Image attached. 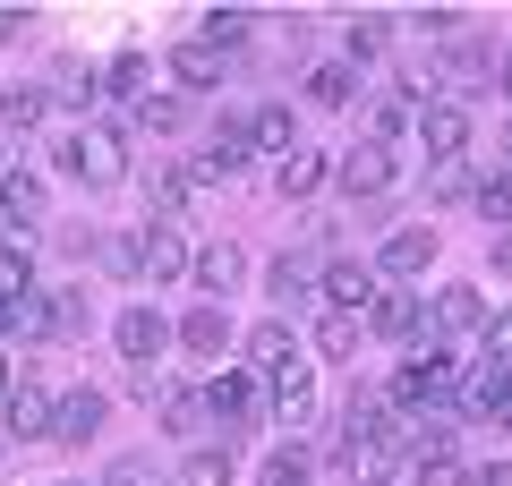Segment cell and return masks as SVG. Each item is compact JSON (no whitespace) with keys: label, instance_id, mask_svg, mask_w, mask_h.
I'll use <instances>...</instances> for the list:
<instances>
[{"label":"cell","instance_id":"cell-46","mask_svg":"<svg viewBox=\"0 0 512 486\" xmlns=\"http://www.w3.org/2000/svg\"><path fill=\"white\" fill-rule=\"evenodd\" d=\"M487 359L512 367V316H487Z\"/></svg>","mask_w":512,"mask_h":486},{"label":"cell","instance_id":"cell-18","mask_svg":"<svg viewBox=\"0 0 512 486\" xmlns=\"http://www.w3.org/2000/svg\"><path fill=\"white\" fill-rule=\"evenodd\" d=\"M436 333H487V299H478L470 282L436 290Z\"/></svg>","mask_w":512,"mask_h":486},{"label":"cell","instance_id":"cell-14","mask_svg":"<svg viewBox=\"0 0 512 486\" xmlns=\"http://www.w3.org/2000/svg\"><path fill=\"white\" fill-rule=\"evenodd\" d=\"M461 410H470V418H504V410H512V367L487 359L470 384H461Z\"/></svg>","mask_w":512,"mask_h":486},{"label":"cell","instance_id":"cell-19","mask_svg":"<svg viewBox=\"0 0 512 486\" xmlns=\"http://www.w3.org/2000/svg\"><path fill=\"white\" fill-rule=\"evenodd\" d=\"M205 418L248 427V418H256V376H214V384H205Z\"/></svg>","mask_w":512,"mask_h":486},{"label":"cell","instance_id":"cell-6","mask_svg":"<svg viewBox=\"0 0 512 486\" xmlns=\"http://www.w3.org/2000/svg\"><path fill=\"white\" fill-rule=\"evenodd\" d=\"M0 427L18 435V444H35V435H52V393H43L35 376L9 384V401H0Z\"/></svg>","mask_w":512,"mask_h":486},{"label":"cell","instance_id":"cell-32","mask_svg":"<svg viewBox=\"0 0 512 486\" xmlns=\"http://www.w3.org/2000/svg\"><path fill=\"white\" fill-rule=\"evenodd\" d=\"M0 299H35V256H26V239L0 248Z\"/></svg>","mask_w":512,"mask_h":486},{"label":"cell","instance_id":"cell-52","mask_svg":"<svg viewBox=\"0 0 512 486\" xmlns=\"http://www.w3.org/2000/svg\"><path fill=\"white\" fill-rule=\"evenodd\" d=\"M504 94H512V52H504Z\"/></svg>","mask_w":512,"mask_h":486},{"label":"cell","instance_id":"cell-47","mask_svg":"<svg viewBox=\"0 0 512 486\" xmlns=\"http://www.w3.org/2000/svg\"><path fill=\"white\" fill-rule=\"evenodd\" d=\"M461 486H512V461H487V469H461Z\"/></svg>","mask_w":512,"mask_h":486},{"label":"cell","instance_id":"cell-11","mask_svg":"<svg viewBox=\"0 0 512 486\" xmlns=\"http://www.w3.org/2000/svg\"><path fill=\"white\" fill-rule=\"evenodd\" d=\"M333 180H342L350 197H384V188H393V154H384V145H350V154L333 162Z\"/></svg>","mask_w":512,"mask_h":486},{"label":"cell","instance_id":"cell-37","mask_svg":"<svg viewBox=\"0 0 512 486\" xmlns=\"http://www.w3.org/2000/svg\"><path fill=\"white\" fill-rule=\"evenodd\" d=\"M137 120H146V128H180L188 103H180V94H137Z\"/></svg>","mask_w":512,"mask_h":486},{"label":"cell","instance_id":"cell-9","mask_svg":"<svg viewBox=\"0 0 512 486\" xmlns=\"http://www.w3.org/2000/svg\"><path fill=\"white\" fill-rule=\"evenodd\" d=\"M248 367H256V376H291V367H308V359H299V333L282 316H265L248 333Z\"/></svg>","mask_w":512,"mask_h":486},{"label":"cell","instance_id":"cell-44","mask_svg":"<svg viewBox=\"0 0 512 486\" xmlns=\"http://www.w3.org/2000/svg\"><path fill=\"white\" fill-rule=\"evenodd\" d=\"M137 86H146V60H137V52L111 60V94H137Z\"/></svg>","mask_w":512,"mask_h":486},{"label":"cell","instance_id":"cell-35","mask_svg":"<svg viewBox=\"0 0 512 486\" xmlns=\"http://www.w3.org/2000/svg\"><path fill=\"white\" fill-rule=\"evenodd\" d=\"M427 197H436V205H461V197H478L470 162H436V171H427Z\"/></svg>","mask_w":512,"mask_h":486},{"label":"cell","instance_id":"cell-8","mask_svg":"<svg viewBox=\"0 0 512 486\" xmlns=\"http://www.w3.org/2000/svg\"><path fill=\"white\" fill-rule=\"evenodd\" d=\"M103 418H111V401L94 393V384L86 393H60L52 401V444H86V435H103Z\"/></svg>","mask_w":512,"mask_h":486},{"label":"cell","instance_id":"cell-2","mask_svg":"<svg viewBox=\"0 0 512 486\" xmlns=\"http://www.w3.org/2000/svg\"><path fill=\"white\" fill-rule=\"evenodd\" d=\"M60 171L86 180V188H111L128 171V145L111 137V128H69V137H60Z\"/></svg>","mask_w":512,"mask_h":486},{"label":"cell","instance_id":"cell-20","mask_svg":"<svg viewBox=\"0 0 512 486\" xmlns=\"http://www.w3.org/2000/svg\"><path fill=\"white\" fill-rule=\"evenodd\" d=\"M180 342L197 350V359H222V350H231V316H222L214 299H205V307H188V324H180Z\"/></svg>","mask_w":512,"mask_h":486},{"label":"cell","instance_id":"cell-3","mask_svg":"<svg viewBox=\"0 0 512 486\" xmlns=\"http://www.w3.org/2000/svg\"><path fill=\"white\" fill-rule=\"evenodd\" d=\"M43 214H52V197H43V171H35V162H9V171H0V222L26 239Z\"/></svg>","mask_w":512,"mask_h":486},{"label":"cell","instance_id":"cell-40","mask_svg":"<svg viewBox=\"0 0 512 486\" xmlns=\"http://www.w3.org/2000/svg\"><path fill=\"white\" fill-rule=\"evenodd\" d=\"M478 214H487V222H504V231H512V171H495V180L478 188Z\"/></svg>","mask_w":512,"mask_h":486},{"label":"cell","instance_id":"cell-25","mask_svg":"<svg viewBox=\"0 0 512 486\" xmlns=\"http://www.w3.org/2000/svg\"><path fill=\"white\" fill-rule=\"evenodd\" d=\"M359 333H367V316H350V307H333V316L316 324V350H325V359H350V350H359Z\"/></svg>","mask_w":512,"mask_h":486},{"label":"cell","instance_id":"cell-26","mask_svg":"<svg viewBox=\"0 0 512 486\" xmlns=\"http://www.w3.org/2000/svg\"><path fill=\"white\" fill-rule=\"evenodd\" d=\"M171 77H180V86H214L222 52H214V43H180V52H171Z\"/></svg>","mask_w":512,"mask_h":486},{"label":"cell","instance_id":"cell-33","mask_svg":"<svg viewBox=\"0 0 512 486\" xmlns=\"http://www.w3.org/2000/svg\"><path fill=\"white\" fill-rule=\"evenodd\" d=\"M248 137H256V154H291V111H282V103H265V111L248 120Z\"/></svg>","mask_w":512,"mask_h":486},{"label":"cell","instance_id":"cell-16","mask_svg":"<svg viewBox=\"0 0 512 486\" xmlns=\"http://www.w3.org/2000/svg\"><path fill=\"white\" fill-rule=\"evenodd\" d=\"M325 180H333V154H308V145H291V154L274 162V188H282V197H316Z\"/></svg>","mask_w":512,"mask_h":486},{"label":"cell","instance_id":"cell-22","mask_svg":"<svg viewBox=\"0 0 512 486\" xmlns=\"http://www.w3.org/2000/svg\"><path fill=\"white\" fill-rule=\"evenodd\" d=\"M308 94H316L325 111H342L350 94H359V69H350V60H325V69H308Z\"/></svg>","mask_w":512,"mask_h":486},{"label":"cell","instance_id":"cell-34","mask_svg":"<svg viewBox=\"0 0 512 486\" xmlns=\"http://www.w3.org/2000/svg\"><path fill=\"white\" fill-rule=\"evenodd\" d=\"M43 324L52 333H86V290H43Z\"/></svg>","mask_w":512,"mask_h":486},{"label":"cell","instance_id":"cell-48","mask_svg":"<svg viewBox=\"0 0 512 486\" xmlns=\"http://www.w3.org/2000/svg\"><path fill=\"white\" fill-rule=\"evenodd\" d=\"M9 333H18V299H0V342H9Z\"/></svg>","mask_w":512,"mask_h":486},{"label":"cell","instance_id":"cell-42","mask_svg":"<svg viewBox=\"0 0 512 486\" xmlns=\"http://www.w3.org/2000/svg\"><path fill=\"white\" fill-rule=\"evenodd\" d=\"M410 486H461L453 452H436V461H410Z\"/></svg>","mask_w":512,"mask_h":486},{"label":"cell","instance_id":"cell-41","mask_svg":"<svg viewBox=\"0 0 512 486\" xmlns=\"http://www.w3.org/2000/svg\"><path fill=\"white\" fill-rule=\"evenodd\" d=\"M103 486H171V478H163L154 461H137V452H128V461H111V478H103Z\"/></svg>","mask_w":512,"mask_h":486},{"label":"cell","instance_id":"cell-29","mask_svg":"<svg viewBox=\"0 0 512 486\" xmlns=\"http://www.w3.org/2000/svg\"><path fill=\"white\" fill-rule=\"evenodd\" d=\"M43 111H52L43 86H9V94H0V120H9V128H43Z\"/></svg>","mask_w":512,"mask_h":486},{"label":"cell","instance_id":"cell-50","mask_svg":"<svg viewBox=\"0 0 512 486\" xmlns=\"http://www.w3.org/2000/svg\"><path fill=\"white\" fill-rule=\"evenodd\" d=\"M495 273H512V231H504V239H495Z\"/></svg>","mask_w":512,"mask_h":486},{"label":"cell","instance_id":"cell-1","mask_svg":"<svg viewBox=\"0 0 512 486\" xmlns=\"http://www.w3.org/2000/svg\"><path fill=\"white\" fill-rule=\"evenodd\" d=\"M453 384H461V359H453V350H436V342H427L419 359H410L402 376H393V410L427 418V410H444V401H453Z\"/></svg>","mask_w":512,"mask_h":486},{"label":"cell","instance_id":"cell-28","mask_svg":"<svg viewBox=\"0 0 512 486\" xmlns=\"http://www.w3.org/2000/svg\"><path fill=\"white\" fill-rule=\"evenodd\" d=\"M163 427H171V435H197V427H205V393H188V384H163Z\"/></svg>","mask_w":512,"mask_h":486},{"label":"cell","instance_id":"cell-54","mask_svg":"<svg viewBox=\"0 0 512 486\" xmlns=\"http://www.w3.org/2000/svg\"><path fill=\"white\" fill-rule=\"evenodd\" d=\"M504 145H512V137H504Z\"/></svg>","mask_w":512,"mask_h":486},{"label":"cell","instance_id":"cell-17","mask_svg":"<svg viewBox=\"0 0 512 486\" xmlns=\"http://www.w3.org/2000/svg\"><path fill=\"white\" fill-rule=\"evenodd\" d=\"M325 299H333V307H350V316H367V299H376V265H359V256L325 265Z\"/></svg>","mask_w":512,"mask_h":486},{"label":"cell","instance_id":"cell-15","mask_svg":"<svg viewBox=\"0 0 512 486\" xmlns=\"http://www.w3.org/2000/svg\"><path fill=\"white\" fill-rule=\"evenodd\" d=\"M274 427H316V376L308 367H291V376H274Z\"/></svg>","mask_w":512,"mask_h":486},{"label":"cell","instance_id":"cell-13","mask_svg":"<svg viewBox=\"0 0 512 486\" xmlns=\"http://www.w3.org/2000/svg\"><path fill=\"white\" fill-rule=\"evenodd\" d=\"M427 265H436V231H419V222L393 231V239H384V256H376V273H393V282H410V273H427Z\"/></svg>","mask_w":512,"mask_h":486},{"label":"cell","instance_id":"cell-21","mask_svg":"<svg viewBox=\"0 0 512 486\" xmlns=\"http://www.w3.org/2000/svg\"><path fill=\"white\" fill-rule=\"evenodd\" d=\"M146 197H154V222H180L188 197H197V180H188V171H171V162H154V171H146Z\"/></svg>","mask_w":512,"mask_h":486},{"label":"cell","instance_id":"cell-36","mask_svg":"<svg viewBox=\"0 0 512 486\" xmlns=\"http://www.w3.org/2000/svg\"><path fill=\"white\" fill-rule=\"evenodd\" d=\"M197 43H214V52H239L248 43V9H205V35Z\"/></svg>","mask_w":512,"mask_h":486},{"label":"cell","instance_id":"cell-24","mask_svg":"<svg viewBox=\"0 0 512 486\" xmlns=\"http://www.w3.org/2000/svg\"><path fill=\"white\" fill-rule=\"evenodd\" d=\"M367 128H376L367 145H384V154H393V137H402V128H419V111H410V94H384V103L367 111Z\"/></svg>","mask_w":512,"mask_h":486},{"label":"cell","instance_id":"cell-7","mask_svg":"<svg viewBox=\"0 0 512 486\" xmlns=\"http://www.w3.org/2000/svg\"><path fill=\"white\" fill-rule=\"evenodd\" d=\"M419 145L436 162H461V154H470V111H461V103H427L419 111Z\"/></svg>","mask_w":512,"mask_h":486},{"label":"cell","instance_id":"cell-43","mask_svg":"<svg viewBox=\"0 0 512 486\" xmlns=\"http://www.w3.org/2000/svg\"><path fill=\"white\" fill-rule=\"evenodd\" d=\"M52 94H60V103H94V77L77 69V60H60V86Z\"/></svg>","mask_w":512,"mask_h":486},{"label":"cell","instance_id":"cell-51","mask_svg":"<svg viewBox=\"0 0 512 486\" xmlns=\"http://www.w3.org/2000/svg\"><path fill=\"white\" fill-rule=\"evenodd\" d=\"M9 384H18V376H9V359H0V401H9Z\"/></svg>","mask_w":512,"mask_h":486},{"label":"cell","instance_id":"cell-45","mask_svg":"<svg viewBox=\"0 0 512 486\" xmlns=\"http://www.w3.org/2000/svg\"><path fill=\"white\" fill-rule=\"evenodd\" d=\"M94 248H103L111 273H137V239H94Z\"/></svg>","mask_w":512,"mask_h":486},{"label":"cell","instance_id":"cell-53","mask_svg":"<svg viewBox=\"0 0 512 486\" xmlns=\"http://www.w3.org/2000/svg\"><path fill=\"white\" fill-rule=\"evenodd\" d=\"M504 427H512V410H504Z\"/></svg>","mask_w":512,"mask_h":486},{"label":"cell","instance_id":"cell-38","mask_svg":"<svg viewBox=\"0 0 512 486\" xmlns=\"http://www.w3.org/2000/svg\"><path fill=\"white\" fill-rule=\"evenodd\" d=\"M384 43H393V26H384V18H350V60H376Z\"/></svg>","mask_w":512,"mask_h":486},{"label":"cell","instance_id":"cell-10","mask_svg":"<svg viewBox=\"0 0 512 486\" xmlns=\"http://www.w3.org/2000/svg\"><path fill=\"white\" fill-rule=\"evenodd\" d=\"M248 154H256L248 120H222V128H214V145L197 154V171H188V180H231V171H248Z\"/></svg>","mask_w":512,"mask_h":486},{"label":"cell","instance_id":"cell-39","mask_svg":"<svg viewBox=\"0 0 512 486\" xmlns=\"http://www.w3.org/2000/svg\"><path fill=\"white\" fill-rule=\"evenodd\" d=\"M265 486H308V452H299V444H282L274 461H265Z\"/></svg>","mask_w":512,"mask_h":486},{"label":"cell","instance_id":"cell-49","mask_svg":"<svg viewBox=\"0 0 512 486\" xmlns=\"http://www.w3.org/2000/svg\"><path fill=\"white\" fill-rule=\"evenodd\" d=\"M18 26H26V9H0V43H9V35H18Z\"/></svg>","mask_w":512,"mask_h":486},{"label":"cell","instance_id":"cell-4","mask_svg":"<svg viewBox=\"0 0 512 486\" xmlns=\"http://www.w3.org/2000/svg\"><path fill=\"white\" fill-rule=\"evenodd\" d=\"M188 265H197V248H188L180 222H146V231H137V273H154V282H180Z\"/></svg>","mask_w":512,"mask_h":486},{"label":"cell","instance_id":"cell-23","mask_svg":"<svg viewBox=\"0 0 512 486\" xmlns=\"http://www.w3.org/2000/svg\"><path fill=\"white\" fill-rule=\"evenodd\" d=\"M188 273H197V282H205V290H231V282H239V273H248V256H239V248H231V239H222V248H197V265H188Z\"/></svg>","mask_w":512,"mask_h":486},{"label":"cell","instance_id":"cell-31","mask_svg":"<svg viewBox=\"0 0 512 486\" xmlns=\"http://www.w3.org/2000/svg\"><path fill=\"white\" fill-rule=\"evenodd\" d=\"M274 299H282V307H308V299H316V273L299 265V256H274Z\"/></svg>","mask_w":512,"mask_h":486},{"label":"cell","instance_id":"cell-27","mask_svg":"<svg viewBox=\"0 0 512 486\" xmlns=\"http://www.w3.org/2000/svg\"><path fill=\"white\" fill-rule=\"evenodd\" d=\"M478 77H495V52H487V43H461V52H453V69H444V86H461V94H487Z\"/></svg>","mask_w":512,"mask_h":486},{"label":"cell","instance_id":"cell-30","mask_svg":"<svg viewBox=\"0 0 512 486\" xmlns=\"http://www.w3.org/2000/svg\"><path fill=\"white\" fill-rule=\"evenodd\" d=\"M171 486H231V452H214V444H205V452H188Z\"/></svg>","mask_w":512,"mask_h":486},{"label":"cell","instance_id":"cell-12","mask_svg":"<svg viewBox=\"0 0 512 486\" xmlns=\"http://www.w3.org/2000/svg\"><path fill=\"white\" fill-rule=\"evenodd\" d=\"M419 299H410V290H376V299H367V333H384V342H419Z\"/></svg>","mask_w":512,"mask_h":486},{"label":"cell","instance_id":"cell-5","mask_svg":"<svg viewBox=\"0 0 512 486\" xmlns=\"http://www.w3.org/2000/svg\"><path fill=\"white\" fill-rule=\"evenodd\" d=\"M111 342H120V359L137 367V376H154V359H163V350H171V324L154 316V307H128V316L111 324Z\"/></svg>","mask_w":512,"mask_h":486}]
</instances>
